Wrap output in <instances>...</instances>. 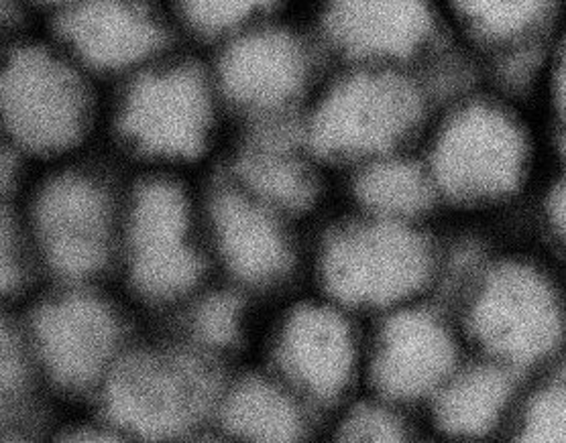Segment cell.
<instances>
[{"instance_id": "obj_16", "label": "cell", "mask_w": 566, "mask_h": 443, "mask_svg": "<svg viewBox=\"0 0 566 443\" xmlns=\"http://www.w3.org/2000/svg\"><path fill=\"white\" fill-rule=\"evenodd\" d=\"M210 229L224 266L249 285H268L290 265L275 210L247 191L222 190L210 202Z\"/></svg>"}, {"instance_id": "obj_20", "label": "cell", "mask_w": 566, "mask_h": 443, "mask_svg": "<svg viewBox=\"0 0 566 443\" xmlns=\"http://www.w3.org/2000/svg\"><path fill=\"white\" fill-rule=\"evenodd\" d=\"M355 196L367 215L416 224L440 200L424 159L406 151L360 164Z\"/></svg>"}, {"instance_id": "obj_23", "label": "cell", "mask_w": 566, "mask_h": 443, "mask_svg": "<svg viewBox=\"0 0 566 443\" xmlns=\"http://www.w3.org/2000/svg\"><path fill=\"white\" fill-rule=\"evenodd\" d=\"M43 391L23 314H14L13 307H0V409L39 399Z\"/></svg>"}, {"instance_id": "obj_33", "label": "cell", "mask_w": 566, "mask_h": 443, "mask_svg": "<svg viewBox=\"0 0 566 443\" xmlns=\"http://www.w3.org/2000/svg\"><path fill=\"white\" fill-rule=\"evenodd\" d=\"M548 370H554L556 375H560V377H565L566 379V350L560 355V358L554 362L553 367L548 368Z\"/></svg>"}, {"instance_id": "obj_30", "label": "cell", "mask_w": 566, "mask_h": 443, "mask_svg": "<svg viewBox=\"0 0 566 443\" xmlns=\"http://www.w3.org/2000/svg\"><path fill=\"white\" fill-rule=\"evenodd\" d=\"M27 164L21 152L0 139V205L23 203Z\"/></svg>"}, {"instance_id": "obj_9", "label": "cell", "mask_w": 566, "mask_h": 443, "mask_svg": "<svg viewBox=\"0 0 566 443\" xmlns=\"http://www.w3.org/2000/svg\"><path fill=\"white\" fill-rule=\"evenodd\" d=\"M104 421L118 435L171 440L198 428L219 399L202 355L181 348H127L101 389Z\"/></svg>"}, {"instance_id": "obj_3", "label": "cell", "mask_w": 566, "mask_h": 443, "mask_svg": "<svg viewBox=\"0 0 566 443\" xmlns=\"http://www.w3.org/2000/svg\"><path fill=\"white\" fill-rule=\"evenodd\" d=\"M212 74L174 51L116 84L106 118L116 143L147 164H192L208 151L220 104Z\"/></svg>"}, {"instance_id": "obj_18", "label": "cell", "mask_w": 566, "mask_h": 443, "mask_svg": "<svg viewBox=\"0 0 566 443\" xmlns=\"http://www.w3.org/2000/svg\"><path fill=\"white\" fill-rule=\"evenodd\" d=\"M524 379L483 356L461 362L428 401L434 428L454 440H481L502 430L514 419Z\"/></svg>"}, {"instance_id": "obj_5", "label": "cell", "mask_w": 566, "mask_h": 443, "mask_svg": "<svg viewBox=\"0 0 566 443\" xmlns=\"http://www.w3.org/2000/svg\"><path fill=\"white\" fill-rule=\"evenodd\" d=\"M464 328L479 355L522 377L544 372L566 350V295L536 261L512 256L483 266Z\"/></svg>"}, {"instance_id": "obj_14", "label": "cell", "mask_w": 566, "mask_h": 443, "mask_svg": "<svg viewBox=\"0 0 566 443\" xmlns=\"http://www.w3.org/2000/svg\"><path fill=\"white\" fill-rule=\"evenodd\" d=\"M459 365V340L447 317L413 302L389 312L369 370L379 399L399 407L430 401Z\"/></svg>"}, {"instance_id": "obj_4", "label": "cell", "mask_w": 566, "mask_h": 443, "mask_svg": "<svg viewBox=\"0 0 566 443\" xmlns=\"http://www.w3.org/2000/svg\"><path fill=\"white\" fill-rule=\"evenodd\" d=\"M432 115L418 70L350 65L310 113L304 140L318 155L367 164L406 151Z\"/></svg>"}, {"instance_id": "obj_7", "label": "cell", "mask_w": 566, "mask_h": 443, "mask_svg": "<svg viewBox=\"0 0 566 443\" xmlns=\"http://www.w3.org/2000/svg\"><path fill=\"white\" fill-rule=\"evenodd\" d=\"M27 340L45 391L101 393L120 356L127 329L116 305L88 285H60L23 314Z\"/></svg>"}, {"instance_id": "obj_22", "label": "cell", "mask_w": 566, "mask_h": 443, "mask_svg": "<svg viewBox=\"0 0 566 443\" xmlns=\"http://www.w3.org/2000/svg\"><path fill=\"white\" fill-rule=\"evenodd\" d=\"M283 0H166L178 31L224 43L253 27L270 23Z\"/></svg>"}, {"instance_id": "obj_24", "label": "cell", "mask_w": 566, "mask_h": 443, "mask_svg": "<svg viewBox=\"0 0 566 443\" xmlns=\"http://www.w3.org/2000/svg\"><path fill=\"white\" fill-rule=\"evenodd\" d=\"M39 273L23 203L0 205V307L14 309V305L23 302Z\"/></svg>"}, {"instance_id": "obj_2", "label": "cell", "mask_w": 566, "mask_h": 443, "mask_svg": "<svg viewBox=\"0 0 566 443\" xmlns=\"http://www.w3.org/2000/svg\"><path fill=\"white\" fill-rule=\"evenodd\" d=\"M424 161L440 200L461 208L500 205L528 181L534 135L514 98L463 94L438 118Z\"/></svg>"}, {"instance_id": "obj_26", "label": "cell", "mask_w": 566, "mask_h": 443, "mask_svg": "<svg viewBox=\"0 0 566 443\" xmlns=\"http://www.w3.org/2000/svg\"><path fill=\"white\" fill-rule=\"evenodd\" d=\"M243 326L241 305L227 293L202 297L193 305L186 319L190 348L196 352L224 350L234 344Z\"/></svg>"}, {"instance_id": "obj_13", "label": "cell", "mask_w": 566, "mask_h": 443, "mask_svg": "<svg viewBox=\"0 0 566 443\" xmlns=\"http://www.w3.org/2000/svg\"><path fill=\"white\" fill-rule=\"evenodd\" d=\"M220 45L210 72L220 101L263 123L280 120L308 89L312 55L290 29L263 23Z\"/></svg>"}, {"instance_id": "obj_15", "label": "cell", "mask_w": 566, "mask_h": 443, "mask_svg": "<svg viewBox=\"0 0 566 443\" xmlns=\"http://www.w3.org/2000/svg\"><path fill=\"white\" fill-rule=\"evenodd\" d=\"M277 362L302 393L335 401L357 368V346L347 319L326 305H304L283 321Z\"/></svg>"}, {"instance_id": "obj_28", "label": "cell", "mask_w": 566, "mask_h": 443, "mask_svg": "<svg viewBox=\"0 0 566 443\" xmlns=\"http://www.w3.org/2000/svg\"><path fill=\"white\" fill-rule=\"evenodd\" d=\"M541 92L553 120V130H566V23L546 53Z\"/></svg>"}, {"instance_id": "obj_27", "label": "cell", "mask_w": 566, "mask_h": 443, "mask_svg": "<svg viewBox=\"0 0 566 443\" xmlns=\"http://www.w3.org/2000/svg\"><path fill=\"white\" fill-rule=\"evenodd\" d=\"M396 403L381 399L379 403L359 405L343 421L340 433L348 442H401L408 435V423Z\"/></svg>"}, {"instance_id": "obj_6", "label": "cell", "mask_w": 566, "mask_h": 443, "mask_svg": "<svg viewBox=\"0 0 566 443\" xmlns=\"http://www.w3.org/2000/svg\"><path fill=\"white\" fill-rule=\"evenodd\" d=\"M123 203L94 169L62 165L23 203L39 271L60 285H88L118 254Z\"/></svg>"}, {"instance_id": "obj_29", "label": "cell", "mask_w": 566, "mask_h": 443, "mask_svg": "<svg viewBox=\"0 0 566 443\" xmlns=\"http://www.w3.org/2000/svg\"><path fill=\"white\" fill-rule=\"evenodd\" d=\"M542 226L554 251L566 259V167H560V176L542 200Z\"/></svg>"}, {"instance_id": "obj_10", "label": "cell", "mask_w": 566, "mask_h": 443, "mask_svg": "<svg viewBox=\"0 0 566 443\" xmlns=\"http://www.w3.org/2000/svg\"><path fill=\"white\" fill-rule=\"evenodd\" d=\"M437 275V246L416 222L367 215L333 234L322 254L324 285L350 307L413 304Z\"/></svg>"}, {"instance_id": "obj_1", "label": "cell", "mask_w": 566, "mask_h": 443, "mask_svg": "<svg viewBox=\"0 0 566 443\" xmlns=\"http://www.w3.org/2000/svg\"><path fill=\"white\" fill-rule=\"evenodd\" d=\"M98 82L48 33L0 53V139L27 161L62 164L101 123Z\"/></svg>"}, {"instance_id": "obj_19", "label": "cell", "mask_w": 566, "mask_h": 443, "mask_svg": "<svg viewBox=\"0 0 566 443\" xmlns=\"http://www.w3.org/2000/svg\"><path fill=\"white\" fill-rule=\"evenodd\" d=\"M280 120L265 123L261 135L241 152L237 173L247 193L273 210L308 208L316 198V178L300 155V139L277 127Z\"/></svg>"}, {"instance_id": "obj_32", "label": "cell", "mask_w": 566, "mask_h": 443, "mask_svg": "<svg viewBox=\"0 0 566 443\" xmlns=\"http://www.w3.org/2000/svg\"><path fill=\"white\" fill-rule=\"evenodd\" d=\"M35 11L43 17H50V14L57 13L60 9H64L67 4H72L74 0H31Z\"/></svg>"}, {"instance_id": "obj_17", "label": "cell", "mask_w": 566, "mask_h": 443, "mask_svg": "<svg viewBox=\"0 0 566 443\" xmlns=\"http://www.w3.org/2000/svg\"><path fill=\"white\" fill-rule=\"evenodd\" d=\"M447 23L493 62L548 50L566 23V0H442Z\"/></svg>"}, {"instance_id": "obj_12", "label": "cell", "mask_w": 566, "mask_h": 443, "mask_svg": "<svg viewBox=\"0 0 566 443\" xmlns=\"http://www.w3.org/2000/svg\"><path fill=\"white\" fill-rule=\"evenodd\" d=\"M322 33L350 65L418 70L442 38V0H326Z\"/></svg>"}, {"instance_id": "obj_31", "label": "cell", "mask_w": 566, "mask_h": 443, "mask_svg": "<svg viewBox=\"0 0 566 443\" xmlns=\"http://www.w3.org/2000/svg\"><path fill=\"white\" fill-rule=\"evenodd\" d=\"M39 14L31 0H0V53L31 35V21Z\"/></svg>"}, {"instance_id": "obj_25", "label": "cell", "mask_w": 566, "mask_h": 443, "mask_svg": "<svg viewBox=\"0 0 566 443\" xmlns=\"http://www.w3.org/2000/svg\"><path fill=\"white\" fill-rule=\"evenodd\" d=\"M512 421L520 442L566 443L565 377L544 370L541 382L522 394Z\"/></svg>"}, {"instance_id": "obj_21", "label": "cell", "mask_w": 566, "mask_h": 443, "mask_svg": "<svg viewBox=\"0 0 566 443\" xmlns=\"http://www.w3.org/2000/svg\"><path fill=\"white\" fill-rule=\"evenodd\" d=\"M219 411L224 428L245 440L290 442L302 431L294 399L268 380L239 382L219 401Z\"/></svg>"}, {"instance_id": "obj_11", "label": "cell", "mask_w": 566, "mask_h": 443, "mask_svg": "<svg viewBox=\"0 0 566 443\" xmlns=\"http://www.w3.org/2000/svg\"><path fill=\"white\" fill-rule=\"evenodd\" d=\"M166 0H74L48 17V35L96 82H120L171 53Z\"/></svg>"}, {"instance_id": "obj_8", "label": "cell", "mask_w": 566, "mask_h": 443, "mask_svg": "<svg viewBox=\"0 0 566 443\" xmlns=\"http://www.w3.org/2000/svg\"><path fill=\"white\" fill-rule=\"evenodd\" d=\"M118 259L129 287L143 304L186 302L202 279L193 208L180 183L151 176L123 202Z\"/></svg>"}]
</instances>
